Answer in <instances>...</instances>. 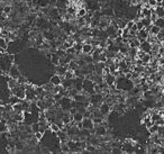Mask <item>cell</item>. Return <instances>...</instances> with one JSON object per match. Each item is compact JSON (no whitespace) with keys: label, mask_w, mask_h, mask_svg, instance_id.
<instances>
[{"label":"cell","mask_w":164,"mask_h":154,"mask_svg":"<svg viewBox=\"0 0 164 154\" xmlns=\"http://www.w3.org/2000/svg\"><path fill=\"white\" fill-rule=\"evenodd\" d=\"M73 83H74V79H65L64 78V80H62V86L64 89H70V88H72L73 87Z\"/></svg>","instance_id":"9a60e30c"},{"label":"cell","mask_w":164,"mask_h":154,"mask_svg":"<svg viewBox=\"0 0 164 154\" xmlns=\"http://www.w3.org/2000/svg\"><path fill=\"white\" fill-rule=\"evenodd\" d=\"M30 129L33 133H36V132H38L40 129V124L38 121H34V123H32V125H30Z\"/></svg>","instance_id":"484cf974"},{"label":"cell","mask_w":164,"mask_h":154,"mask_svg":"<svg viewBox=\"0 0 164 154\" xmlns=\"http://www.w3.org/2000/svg\"><path fill=\"white\" fill-rule=\"evenodd\" d=\"M158 129H160V126L157 124H155V123H153L152 125L150 126L148 128H147V131L148 133L151 134V135H154V134H157L158 133Z\"/></svg>","instance_id":"2e32d148"},{"label":"cell","mask_w":164,"mask_h":154,"mask_svg":"<svg viewBox=\"0 0 164 154\" xmlns=\"http://www.w3.org/2000/svg\"><path fill=\"white\" fill-rule=\"evenodd\" d=\"M34 137L38 141V142H40V141L43 140V137H44V133H43L42 131L36 132V133H34Z\"/></svg>","instance_id":"f546056e"},{"label":"cell","mask_w":164,"mask_h":154,"mask_svg":"<svg viewBox=\"0 0 164 154\" xmlns=\"http://www.w3.org/2000/svg\"><path fill=\"white\" fill-rule=\"evenodd\" d=\"M103 79H105V83H106L108 87L113 86V85H116V80H117V78L111 73L105 74V75H103Z\"/></svg>","instance_id":"5b68a950"},{"label":"cell","mask_w":164,"mask_h":154,"mask_svg":"<svg viewBox=\"0 0 164 154\" xmlns=\"http://www.w3.org/2000/svg\"><path fill=\"white\" fill-rule=\"evenodd\" d=\"M43 36H44V38H45L46 40H48V42L54 40V38H55V35L53 34V32H51V30H45V32L43 33Z\"/></svg>","instance_id":"e0dca14e"},{"label":"cell","mask_w":164,"mask_h":154,"mask_svg":"<svg viewBox=\"0 0 164 154\" xmlns=\"http://www.w3.org/2000/svg\"><path fill=\"white\" fill-rule=\"evenodd\" d=\"M93 50H95V46L91 43H83L82 44V53L83 54H92Z\"/></svg>","instance_id":"8fae6325"},{"label":"cell","mask_w":164,"mask_h":154,"mask_svg":"<svg viewBox=\"0 0 164 154\" xmlns=\"http://www.w3.org/2000/svg\"><path fill=\"white\" fill-rule=\"evenodd\" d=\"M0 47L2 48H6L8 47V43H7V38L4 37V36H0Z\"/></svg>","instance_id":"83f0119b"},{"label":"cell","mask_w":164,"mask_h":154,"mask_svg":"<svg viewBox=\"0 0 164 154\" xmlns=\"http://www.w3.org/2000/svg\"><path fill=\"white\" fill-rule=\"evenodd\" d=\"M157 18H158V16H157V14L155 12V10H154V12H152V14H151V16H150V19L152 20V23H153V24L155 23V20H156Z\"/></svg>","instance_id":"e575fe53"},{"label":"cell","mask_w":164,"mask_h":154,"mask_svg":"<svg viewBox=\"0 0 164 154\" xmlns=\"http://www.w3.org/2000/svg\"><path fill=\"white\" fill-rule=\"evenodd\" d=\"M113 42H115L117 45H120V44L123 43V37H121V36H117V37L113 40Z\"/></svg>","instance_id":"8d00e7d4"},{"label":"cell","mask_w":164,"mask_h":154,"mask_svg":"<svg viewBox=\"0 0 164 154\" xmlns=\"http://www.w3.org/2000/svg\"><path fill=\"white\" fill-rule=\"evenodd\" d=\"M146 29L148 30V32H150V34L155 35V36H156V35H157L158 33L161 32V28L158 27L157 25H155V24H152V25H151V26H150L148 28H146Z\"/></svg>","instance_id":"5bb4252c"},{"label":"cell","mask_w":164,"mask_h":154,"mask_svg":"<svg viewBox=\"0 0 164 154\" xmlns=\"http://www.w3.org/2000/svg\"><path fill=\"white\" fill-rule=\"evenodd\" d=\"M12 7L10 6V5H7V6H5L4 8H2V14L9 15V14L12 12Z\"/></svg>","instance_id":"d6a6232c"},{"label":"cell","mask_w":164,"mask_h":154,"mask_svg":"<svg viewBox=\"0 0 164 154\" xmlns=\"http://www.w3.org/2000/svg\"><path fill=\"white\" fill-rule=\"evenodd\" d=\"M121 37H123V38H127V40H129V37H130L129 29L127 28V27L123 28V34H121Z\"/></svg>","instance_id":"4dcf8cb0"},{"label":"cell","mask_w":164,"mask_h":154,"mask_svg":"<svg viewBox=\"0 0 164 154\" xmlns=\"http://www.w3.org/2000/svg\"><path fill=\"white\" fill-rule=\"evenodd\" d=\"M9 75L14 78V79H18L22 74H20V71H19V69L17 67H15V65H12L10 69H9Z\"/></svg>","instance_id":"7c38bea8"},{"label":"cell","mask_w":164,"mask_h":154,"mask_svg":"<svg viewBox=\"0 0 164 154\" xmlns=\"http://www.w3.org/2000/svg\"><path fill=\"white\" fill-rule=\"evenodd\" d=\"M157 5H160V6H162V7H164V0H162L160 4H157Z\"/></svg>","instance_id":"b9f144b4"},{"label":"cell","mask_w":164,"mask_h":154,"mask_svg":"<svg viewBox=\"0 0 164 154\" xmlns=\"http://www.w3.org/2000/svg\"><path fill=\"white\" fill-rule=\"evenodd\" d=\"M66 70H68V65H62V64H59L56 65V68H55V73H57L59 75H61L63 77L65 72H66Z\"/></svg>","instance_id":"4fadbf2b"},{"label":"cell","mask_w":164,"mask_h":154,"mask_svg":"<svg viewBox=\"0 0 164 154\" xmlns=\"http://www.w3.org/2000/svg\"><path fill=\"white\" fill-rule=\"evenodd\" d=\"M50 131L53 132V133H57V132L61 131V127H60V125L57 124L56 121H53L50 125Z\"/></svg>","instance_id":"7402d4cb"},{"label":"cell","mask_w":164,"mask_h":154,"mask_svg":"<svg viewBox=\"0 0 164 154\" xmlns=\"http://www.w3.org/2000/svg\"><path fill=\"white\" fill-rule=\"evenodd\" d=\"M82 125H83V128L85 129H90L92 131L95 128V124H93V120L90 117H85L83 120H82Z\"/></svg>","instance_id":"8992f818"},{"label":"cell","mask_w":164,"mask_h":154,"mask_svg":"<svg viewBox=\"0 0 164 154\" xmlns=\"http://www.w3.org/2000/svg\"><path fill=\"white\" fill-rule=\"evenodd\" d=\"M72 118L73 120L77 123V121H82L85 116H83V113H80V111H75L73 115H72Z\"/></svg>","instance_id":"ffe728a7"},{"label":"cell","mask_w":164,"mask_h":154,"mask_svg":"<svg viewBox=\"0 0 164 154\" xmlns=\"http://www.w3.org/2000/svg\"><path fill=\"white\" fill-rule=\"evenodd\" d=\"M16 148H17V150H23L24 148L23 143H17V144H16Z\"/></svg>","instance_id":"f35d334b"},{"label":"cell","mask_w":164,"mask_h":154,"mask_svg":"<svg viewBox=\"0 0 164 154\" xmlns=\"http://www.w3.org/2000/svg\"><path fill=\"white\" fill-rule=\"evenodd\" d=\"M141 12L143 14V16H144V17H150V16H151V14H152L151 9H147V8H144V7H142Z\"/></svg>","instance_id":"f1b7e54d"},{"label":"cell","mask_w":164,"mask_h":154,"mask_svg":"<svg viewBox=\"0 0 164 154\" xmlns=\"http://www.w3.org/2000/svg\"><path fill=\"white\" fill-rule=\"evenodd\" d=\"M148 35H150V32L147 30L145 27L143 29H139V30H137V35H136V37L138 38V40L142 42H144V40H147V37H148Z\"/></svg>","instance_id":"277c9868"},{"label":"cell","mask_w":164,"mask_h":154,"mask_svg":"<svg viewBox=\"0 0 164 154\" xmlns=\"http://www.w3.org/2000/svg\"><path fill=\"white\" fill-rule=\"evenodd\" d=\"M141 20H142V23L144 24V27H145V28H148V27L153 24L152 20L150 19V17H143Z\"/></svg>","instance_id":"4316f807"},{"label":"cell","mask_w":164,"mask_h":154,"mask_svg":"<svg viewBox=\"0 0 164 154\" xmlns=\"http://www.w3.org/2000/svg\"><path fill=\"white\" fill-rule=\"evenodd\" d=\"M155 12L157 14L158 17L164 18V7H162V6H160V5H157V6L155 7Z\"/></svg>","instance_id":"603a6c76"},{"label":"cell","mask_w":164,"mask_h":154,"mask_svg":"<svg viewBox=\"0 0 164 154\" xmlns=\"http://www.w3.org/2000/svg\"><path fill=\"white\" fill-rule=\"evenodd\" d=\"M95 82L91 80L90 78H85L83 79V85H82V91L87 93L88 96H90L92 93H95Z\"/></svg>","instance_id":"6da1fadb"},{"label":"cell","mask_w":164,"mask_h":154,"mask_svg":"<svg viewBox=\"0 0 164 154\" xmlns=\"http://www.w3.org/2000/svg\"><path fill=\"white\" fill-rule=\"evenodd\" d=\"M60 59H61V57L59 56L56 53H52L51 59H50V60H51V62L53 63L55 67H56V65H59V64H60Z\"/></svg>","instance_id":"44dd1931"},{"label":"cell","mask_w":164,"mask_h":154,"mask_svg":"<svg viewBox=\"0 0 164 154\" xmlns=\"http://www.w3.org/2000/svg\"><path fill=\"white\" fill-rule=\"evenodd\" d=\"M117 36H121V34H123V28H120V27H118L117 28Z\"/></svg>","instance_id":"ab89813d"},{"label":"cell","mask_w":164,"mask_h":154,"mask_svg":"<svg viewBox=\"0 0 164 154\" xmlns=\"http://www.w3.org/2000/svg\"><path fill=\"white\" fill-rule=\"evenodd\" d=\"M99 110H100V113H101L103 116H107V115L110 114V111H111V105H109L108 103H103L102 101L100 105H99Z\"/></svg>","instance_id":"3957f363"},{"label":"cell","mask_w":164,"mask_h":154,"mask_svg":"<svg viewBox=\"0 0 164 154\" xmlns=\"http://www.w3.org/2000/svg\"><path fill=\"white\" fill-rule=\"evenodd\" d=\"M139 50L142 51H144L145 53H151L152 52V43H150L148 40H144V42H142L139 47H138Z\"/></svg>","instance_id":"ba28073f"},{"label":"cell","mask_w":164,"mask_h":154,"mask_svg":"<svg viewBox=\"0 0 164 154\" xmlns=\"http://www.w3.org/2000/svg\"><path fill=\"white\" fill-rule=\"evenodd\" d=\"M62 77L59 75L57 73L53 74L51 78H50V82H51L53 86H59V85H62Z\"/></svg>","instance_id":"30bf717a"},{"label":"cell","mask_w":164,"mask_h":154,"mask_svg":"<svg viewBox=\"0 0 164 154\" xmlns=\"http://www.w3.org/2000/svg\"><path fill=\"white\" fill-rule=\"evenodd\" d=\"M56 135H57V138H59L60 143H66L69 141V138H70L68 135V133L65 131H62V129L60 132H57Z\"/></svg>","instance_id":"9c48e42d"},{"label":"cell","mask_w":164,"mask_h":154,"mask_svg":"<svg viewBox=\"0 0 164 154\" xmlns=\"http://www.w3.org/2000/svg\"><path fill=\"white\" fill-rule=\"evenodd\" d=\"M155 124H157L160 127H161V126H164V118H163V117H161L160 119L155 121Z\"/></svg>","instance_id":"74e56055"},{"label":"cell","mask_w":164,"mask_h":154,"mask_svg":"<svg viewBox=\"0 0 164 154\" xmlns=\"http://www.w3.org/2000/svg\"><path fill=\"white\" fill-rule=\"evenodd\" d=\"M135 25H136V27H137V29H138V30H139V29L144 28V24L142 23L141 19H139V20H135Z\"/></svg>","instance_id":"d590c367"},{"label":"cell","mask_w":164,"mask_h":154,"mask_svg":"<svg viewBox=\"0 0 164 154\" xmlns=\"http://www.w3.org/2000/svg\"><path fill=\"white\" fill-rule=\"evenodd\" d=\"M77 75H75V73H74L73 70H70V69H68L66 70V72H65V74H64V78L65 79H74Z\"/></svg>","instance_id":"cb8c5ba5"},{"label":"cell","mask_w":164,"mask_h":154,"mask_svg":"<svg viewBox=\"0 0 164 154\" xmlns=\"http://www.w3.org/2000/svg\"><path fill=\"white\" fill-rule=\"evenodd\" d=\"M155 25H157L160 28H164V18H161L158 17L156 20H155Z\"/></svg>","instance_id":"1f68e13d"},{"label":"cell","mask_w":164,"mask_h":154,"mask_svg":"<svg viewBox=\"0 0 164 154\" xmlns=\"http://www.w3.org/2000/svg\"><path fill=\"white\" fill-rule=\"evenodd\" d=\"M127 1L129 2L131 6H134V5H136V4H137V2H136V0H127Z\"/></svg>","instance_id":"60d3db41"},{"label":"cell","mask_w":164,"mask_h":154,"mask_svg":"<svg viewBox=\"0 0 164 154\" xmlns=\"http://www.w3.org/2000/svg\"><path fill=\"white\" fill-rule=\"evenodd\" d=\"M87 12H88V9L85 7H80V8H78V10H77V18L85 17V15H87Z\"/></svg>","instance_id":"d6986e66"},{"label":"cell","mask_w":164,"mask_h":154,"mask_svg":"<svg viewBox=\"0 0 164 154\" xmlns=\"http://www.w3.org/2000/svg\"><path fill=\"white\" fill-rule=\"evenodd\" d=\"M12 111H14V113H23L24 108H23V103H22V101L12 105Z\"/></svg>","instance_id":"ac0fdd59"},{"label":"cell","mask_w":164,"mask_h":154,"mask_svg":"<svg viewBox=\"0 0 164 154\" xmlns=\"http://www.w3.org/2000/svg\"><path fill=\"white\" fill-rule=\"evenodd\" d=\"M71 4L70 0H56L55 2V7H56L59 10H65L66 7Z\"/></svg>","instance_id":"52a82bcc"},{"label":"cell","mask_w":164,"mask_h":154,"mask_svg":"<svg viewBox=\"0 0 164 154\" xmlns=\"http://www.w3.org/2000/svg\"><path fill=\"white\" fill-rule=\"evenodd\" d=\"M134 25H135V19H127V23H126V27L127 28L131 29Z\"/></svg>","instance_id":"836d02e7"},{"label":"cell","mask_w":164,"mask_h":154,"mask_svg":"<svg viewBox=\"0 0 164 154\" xmlns=\"http://www.w3.org/2000/svg\"><path fill=\"white\" fill-rule=\"evenodd\" d=\"M19 101H22L19 98L17 97V96H15V95H12L10 97H9V99H8V103H10V105H15V103H19Z\"/></svg>","instance_id":"d4e9b609"},{"label":"cell","mask_w":164,"mask_h":154,"mask_svg":"<svg viewBox=\"0 0 164 154\" xmlns=\"http://www.w3.org/2000/svg\"><path fill=\"white\" fill-rule=\"evenodd\" d=\"M156 1H157V4H160V2H161V1H162V0H156Z\"/></svg>","instance_id":"7bdbcfd3"},{"label":"cell","mask_w":164,"mask_h":154,"mask_svg":"<svg viewBox=\"0 0 164 154\" xmlns=\"http://www.w3.org/2000/svg\"><path fill=\"white\" fill-rule=\"evenodd\" d=\"M107 128L105 124H99V125H95V135L98 137H103L107 135Z\"/></svg>","instance_id":"7a4b0ae2"}]
</instances>
